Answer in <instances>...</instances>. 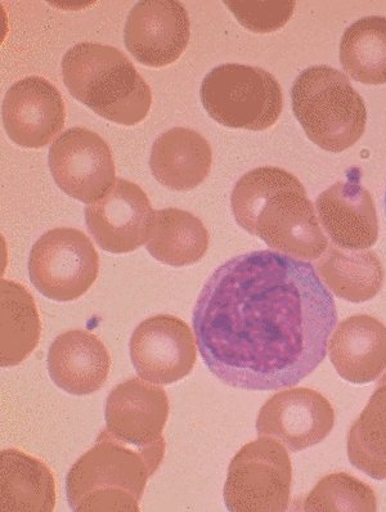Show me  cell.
Masks as SVG:
<instances>
[{
	"mask_svg": "<svg viewBox=\"0 0 386 512\" xmlns=\"http://www.w3.org/2000/svg\"><path fill=\"white\" fill-rule=\"evenodd\" d=\"M165 457V442L134 447L103 429L67 473V501L76 512H138L148 479Z\"/></svg>",
	"mask_w": 386,
	"mask_h": 512,
	"instance_id": "cell-3",
	"label": "cell"
},
{
	"mask_svg": "<svg viewBox=\"0 0 386 512\" xmlns=\"http://www.w3.org/2000/svg\"><path fill=\"white\" fill-rule=\"evenodd\" d=\"M155 214L145 191L120 178L105 197L85 208V223L101 249L125 254L147 244Z\"/></svg>",
	"mask_w": 386,
	"mask_h": 512,
	"instance_id": "cell-11",
	"label": "cell"
},
{
	"mask_svg": "<svg viewBox=\"0 0 386 512\" xmlns=\"http://www.w3.org/2000/svg\"><path fill=\"white\" fill-rule=\"evenodd\" d=\"M226 6L244 28L253 33L277 31L294 15L295 2H226Z\"/></svg>",
	"mask_w": 386,
	"mask_h": 512,
	"instance_id": "cell-27",
	"label": "cell"
},
{
	"mask_svg": "<svg viewBox=\"0 0 386 512\" xmlns=\"http://www.w3.org/2000/svg\"><path fill=\"white\" fill-rule=\"evenodd\" d=\"M212 163V147L195 130L170 129L152 146L151 172L157 182L172 191H190L200 186L208 177Z\"/></svg>",
	"mask_w": 386,
	"mask_h": 512,
	"instance_id": "cell-19",
	"label": "cell"
},
{
	"mask_svg": "<svg viewBox=\"0 0 386 512\" xmlns=\"http://www.w3.org/2000/svg\"><path fill=\"white\" fill-rule=\"evenodd\" d=\"M231 204L245 231L282 254L314 260L329 247L303 184L284 169L251 170L233 188Z\"/></svg>",
	"mask_w": 386,
	"mask_h": 512,
	"instance_id": "cell-2",
	"label": "cell"
},
{
	"mask_svg": "<svg viewBox=\"0 0 386 512\" xmlns=\"http://www.w3.org/2000/svg\"><path fill=\"white\" fill-rule=\"evenodd\" d=\"M49 376L58 388L74 395L98 392L110 374L111 357L98 336L71 330L57 336L48 352Z\"/></svg>",
	"mask_w": 386,
	"mask_h": 512,
	"instance_id": "cell-17",
	"label": "cell"
},
{
	"mask_svg": "<svg viewBox=\"0 0 386 512\" xmlns=\"http://www.w3.org/2000/svg\"><path fill=\"white\" fill-rule=\"evenodd\" d=\"M190 38V17L177 0H143L130 11L125 24V47L145 66L173 64L186 51Z\"/></svg>",
	"mask_w": 386,
	"mask_h": 512,
	"instance_id": "cell-13",
	"label": "cell"
},
{
	"mask_svg": "<svg viewBox=\"0 0 386 512\" xmlns=\"http://www.w3.org/2000/svg\"><path fill=\"white\" fill-rule=\"evenodd\" d=\"M347 449L356 469L372 479H386V374L350 426Z\"/></svg>",
	"mask_w": 386,
	"mask_h": 512,
	"instance_id": "cell-25",
	"label": "cell"
},
{
	"mask_svg": "<svg viewBox=\"0 0 386 512\" xmlns=\"http://www.w3.org/2000/svg\"><path fill=\"white\" fill-rule=\"evenodd\" d=\"M169 398L159 385L133 377L115 386L106 402V429L134 447L165 442L163 431L169 417Z\"/></svg>",
	"mask_w": 386,
	"mask_h": 512,
	"instance_id": "cell-15",
	"label": "cell"
},
{
	"mask_svg": "<svg viewBox=\"0 0 386 512\" xmlns=\"http://www.w3.org/2000/svg\"><path fill=\"white\" fill-rule=\"evenodd\" d=\"M129 349L138 376L157 385L174 384L190 375L197 359L191 327L169 314L139 323Z\"/></svg>",
	"mask_w": 386,
	"mask_h": 512,
	"instance_id": "cell-10",
	"label": "cell"
},
{
	"mask_svg": "<svg viewBox=\"0 0 386 512\" xmlns=\"http://www.w3.org/2000/svg\"><path fill=\"white\" fill-rule=\"evenodd\" d=\"M293 465L284 444L259 437L232 458L224 502L232 512H282L289 509Z\"/></svg>",
	"mask_w": 386,
	"mask_h": 512,
	"instance_id": "cell-7",
	"label": "cell"
},
{
	"mask_svg": "<svg viewBox=\"0 0 386 512\" xmlns=\"http://www.w3.org/2000/svg\"><path fill=\"white\" fill-rule=\"evenodd\" d=\"M200 94L210 118L228 128L266 130L277 123L284 109L280 83L260 67H215L205 76Z\"/></svg>",
	"mask_w": 386,
	"mask_h": 512,
	"instance_id": "cell-6",
	"label": "cell"
},
{
	"mask_svg": "<svg viewBox=\"0 0 386 512\" xmlns=\"http://www.w3.org/2000/svg\"><path fill=\"white\" fill-rule=\"evenodd\" d=\"M56 498L55 476L43 461L19 449L0 453L2 512H52Z\"/></svg>",
	"mask_w": 386,
	"mask_h": 512,
	"instance_id": "cell-20",
	"label": "cell"
},
{
	"mask_svg": "<svg viewBox=\"0 0 386 512\" xmlns=\"http://www.w3.org/2000/svg\"><path fill=\"white\" fill-rule=\"evenodd\" d=\"M49 169L62 191L84 204L105 197L116 182L109 145L97 133L71 128L52 143Z\"/></svg>",
	"mask_w": 386,
	"mask_h": 512,
	"instance_id": "cell-9",
	"label": "cell"
},
{
	"mask_svg": "<svg viewBox=\"0 0 386 512\" xmlns=\"http://www.w3.org/2000/svg\"><path fill=\"white\" fill-rule=\"evenodd\" d=\"M302 510L314 512L377 510L374 489L354 476L330 474L309 492Z\"/></svg>",
	"mask_w": 386,
	"mask_h": 512,
	"instance_id": "cell-26",
	"label": "cell"
},
{
	"mask_svg": "<svg viewBox=\"0 0 386 512\" xmlns=\"http://www.w3.org/2000/svg\"><path fill=\"white\" fill-rule=\"evenodd\" d=\"M338 323L335 300L311 263L275 250L222 264L193 309L206 367L232 388L298 385L321 365Z\"/></svg>",
	"mask_w": 386,
	"mask_h": 512,
	"instance_id": "cell-1",
	"label": "cell"
},
{
	"mask_svg": "<svg viewBox=\"0 0 386 512\" xmlns=\"http://www.w3.org/2000/svg\"><path fill=\"white\" fill-rule=\"evenodd\" d=\"M291 101L295 118L322 150L339 154L365 133V101L347 76L330 66L304 70L291 88Z\"/></svg>",
	"mask_w": 386,
	"mask_h": 512,
	"instance_id": "cell-5",
	"label": "cell"
},
{
	"mask_svg": "<svg viewBox=\"0 0 386 512\" xmlns=\"http://www.w3.org/2000/svg\"><path fill=\"white\" fill-rule=\"evenodd\" d=\"M0 365H20L37 349L42 323L33 295L19 282L2 280Z\"/></svg>",
	"mask_w": 386,
	"mask_h": 512,
	"instance_id": "cell-22",
	"label": "cell"
},
{
	"mask_svg": "<svg viewBox=\"0 0 386 512\" xmlns=\"http://www.w3.org/2000/svg\"><path fill=\"white\" fill-rule=\"evenodd\" d=\"M327 349L340 377L352 384H370L386 368V326L366 314L349 317L336 327Z\"/></svg>",
	"mask_w": 386,
	"mask_h": 512,
	"instance_id": "cell-18",
	"label": "cell"
},
{
	"mask_svg": "<svg viewBox=\"0 0 386 512\" xmlns=\"http://www.w3.org/2000/svg\"><path fill=\"white\" fill-rule=\"evenodd\" d=\"M210 236L204 223L181 209L157 210L146 249L156 260L170 267L200 262L209 249Z\"/></svg>",
	"mask_w": 386,
	"mask_h": 512,
	"instance_id": "cell-23",
	"label": "cell"
},
{
	"mask_svg": "<svg viewBox=\"0 0 386 512\" xmlns=\"http://www.w3.org/2000/svg\"><path fill=\"white\" fill-rule=\"evenodd\" d=\"M329 399L309 388L284 390L269 398L259 412V437L277 440L290 452L304 451L323 442L335 425Z\"/></svg>",
	"mask_w": 386,
	"mask_h": 512,
	"instance_id": "cell-12",
	"label": "cell"
},
{
	"mask_svg": "<svg viewBox=\"0 0 386 512\" xmlns=\"http://www.w3.org/2000/svg\"><path fill=\"white\" fill-rule=\"evenodd\" d=\"M359 178V174H349L347 181L334 184L316 201L327 236L344 250H368L379 238L374 200Z\"/></svg>",
	"mask_w": 386,
	"mask_h": 512,
	"instance_id": "cell-16",
	"label": "cell"
},
{
	"mask_svg": "<svg viewBox=\"0 0 386 512\" xmlns=\"http://www.w3.org/2000/svg\"><path fill=\"white\" fill-rule=\"evenodd\" d=\"M98 272L100 256L79 229H51L31 249L30 280L39 293L56 302L79 299L96 282Z\"/></svg>",
	"mask_w": 386,
	"mask_h": 512,
	"instance_id": "cell-8",
	"label": "cell"
},
{
	"mask_svg": "<svg viewBox=\"0 0 386 512\" xmlns=\"http://www.w3.org/2000/svg\"><path fill=\"white\" fill-rule=\"evenodd\" d=\"M385 211H386V196H385Z\"/></svg>",
	"mask_w": 386,
	"mask_h": 512,
	"instance_id": "cell-28",
	"label": "cell"
},
{
	"mask_svg": "<svg viewBox=\"0 0 386 512\" xmlns=\"http://www.w3.org/2000/svg\"><path fill=\"white\" fill-rule=\"evenodd\" d=\"M2 112L8 137L25 148L46 147L65 127L64 98L55 85L40 76L13 84L4 97Z\"/></svg>",
	"mask_w": 386,
	"mask_h": 512,
	"instance_id": "cell-14",
	"label": "cell"
},
{
	"mask_svg": "<svg viewBox=\"0 0 386 512\" xmlns=\"http://www.w3.org/2000/svg\"><path fill=\"white\" fill-rule=\"evenodd\" d=\"M316 268L332 293L350 303L374 299L384 285L383 264L371 250H344L329 245Z\"/></svg>",
	"mask_w": 386,
	"mask_h": 512,
	"instance_id": "cell-21",
	"label": "cell"
},
{
	"mask_svg": "<svg viewBox=\"0 0 386 512\" xmlns=\"http://www.w3.org/2000/svg\"><path fill=\"white\" fill-rule=\"evenodd\" d=\"M340 62L356 82L386 84V17H365L350 25L341 38Z\"/></svg>",
	"mask_w": 386,
	"mask_h": 512,
	"instance_id": "cell-24",
	"label": "cell"
},
{
	"mask_svg": "<svg viewBox=\"0 0 386 512\" xmlns=\"http://www.w3.org/2000/svg\"><path fill=\"white\" fill-rule=\"evenodd\" d=\"M62 76L75 100L112 123L130 127L150 112V85L119 49L76 44L62 60Z\"/></svg>",
	"mask_w": 386,
	"mask_h": 512,
	"instance_id": "cell-4",
	"label": "cell"
}]
</instances>
